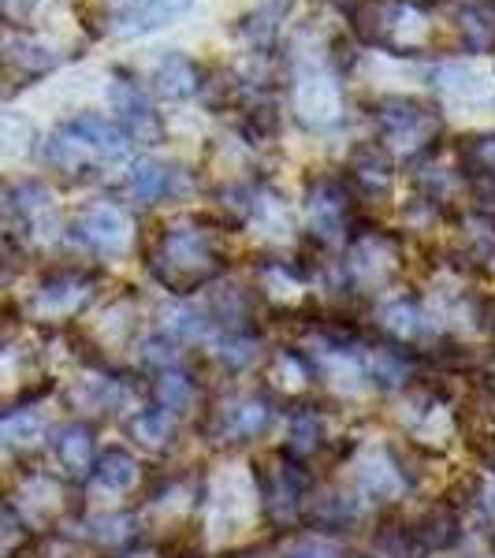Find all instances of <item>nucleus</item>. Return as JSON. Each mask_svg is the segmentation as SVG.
Listing matches in <instances>:
<instances>
[{
  "mask_svg": "<svg viewBox=\"0 0 495 558\" xmlns=\"http://www.w3.org/2000/svg\"><path fill=\"white\" fill-rule=\"evenodd\" d=\"M224 268H228L224 250L216 246L209 231L194 228V223L165 228L157 239V250L149 254V272L172 294H194L197 287L213 283Z\"/></svg>",
  "mask_w": 495,
  "mask_h": 558,
  "instance_id": "obj_1",
  "label": "nucleus"
},
{
  "mask_svg": "<svg viewBox=\"0 0 495 558\" xmlns=\"http://www.w3.org/2000/svg\"><path fill=\"white\" fill-rule=\"evenodd\" d=\"M305 484H310V476L302 473V462L287 454L254 465V495L261 518L276 529L294 525L305 510Z\"/></svg>",
  "mask_w": 495,
  "mask_h": 558,
  "instance_id": "obj_2",
  "label": "nucleus"
},
{
  "mask_svg": "<svg viewBox=\"0 0 495 558\" xmlns=\"http://www.w3.org/2000/svg\"><path fill=\"white\" fill-rule=\"evenodd\" d=\"M373 123L384 146L418 149V146H432V138L439 131V112L432 105L413 101V97H388V101L373 108Z\"/></svg>",
  "mask_w": 495,
  "mask_h": 558,
  "instance_id": "obj_3",
  "label": "nucleus"
},
{
  "mask_svg": "<svg viewBox=\"0 0 495 558\" xmlns=\"http://www.w3.org/2000/svg\"><path fill=\"white\" fill-rule=\"evenodd\" d=\"M71 239L97 257H120L131 246V220L116 205H86L83 213L71 220Z\"/></svg>",
  "mask_w": 495,
  "mask_h": 558,
  "instance_id": "obj_4",
  "label": "nucleus"
},
{
  "mask_svg": "<svg viewBox=\"0 0 495 558\" xmlns=\"http://www.w3.org/2000/svg\"><path fill=\"white\" fill-rule=\"evenodd\" d=\"M108 105L120 116V131L128 134L131 142H142V146H160L165 138V123L153 112L149 97L142 94L138 83H131L128 75H116L112 86H108Z\"/></svg>",
  "mask_w": 495,
  "mask_h": 558,
  "instance_id": "obj_5",
  "label": "nucleus"
},
{
  "mask_svg": "<svg viewBox=\"0 0 495 558\" xmlns=\"http://www.w3.org/2000/svg\"><path fill=\"white\" fill-rule=\"evenodd\" d=\"M310 231L324 246H336L350 231V186L339 179H321L310 194Z\"/></svg>",
  "mask_w": 495,
  "mask_h": 558,
  "instance_id": "obj_6",
  "label": "nucleus"
},
{
  "mask_svg": "<svg viewBox=\"0 0 495 558\" xmlns=\"http://www.w3.org/2000/svg\"><path fill=\"white\" fill-rule=\"evenodd\" d=\"M276 410L268 402V395H239V399L224 402V410H216V439L224 444H254L273 425Z\"/></svg>",
  "mask_w": 495,
  "mask_h": 558,
  "instance_id": "obj_7",
  "label": "nucleus"
},
{
  "mask_svg": "<svg viewBox=\"0 0 495 558\" xmlns=\"http://www.w3.org/2000/svg\"><path fill=\"white\" fill-rule=\"evenodd\" d=\"M194 0H108V23L120 34H149L191 12Z\"/></svg>",
  "mask_w": 495,
  "mask_h": 558,
  "instance_id": "obj_8",
  "label": "nucleus"
},
{
  "mask_svg": "<svg viewBox=\"0 0 495 558\" xmlns=\"http://www.w3.org/2000/svg\"><path fill=\"white\" fill-rule=\"evenodd\" d=\"M410 488V476L402 458H395V451L381 447L376 454H369L362 465H358V495L373 502H391L399 499L402 492Z\"/></svg>",
  "mask_w": 495,
  "mask_h": 558,
  "instance_id": "obj_9",
  "label": "nucleus"
},
{
  "mask_svg": "<svg viewBox=\"0 0 495 558\" xmlns=\"http://www.w3.org/2000/svg\"><path fill=\"white\" fill-rule=\"evenodd\" d=\"M89 299H94V279L83 272H60L38 287L34 310L45 313V317H71V313L83 310Z\"/></svg>",
  "mask_w": 495,
  "mask_h": 558,
  "instance_id": "obj_10",
  "label": "nucleus"
},
{
  "mask_svg": "<svg viewBox=\"0 0 495 558\" xmlns=\"http://www.w3.org/2000/svg\"><path fill=\"white\" fill-rule=\"evenodd\" d=\"M418 551H447L462 539V510L455 502H432V507L410 525Z\"/></svg>",
  "mask_w": 495,
  "mask_h": 558,
  "instance_id": "obj_11",
  "label": "nucleus"
},
{
  "mask_svg": "<svg viewBox=\"0 0 495 558\" xmlns=\"http://www.w3.org/2000/svg\"><path fill=\"white\" fill-rule=\"evenodd\" d=\"M376 324H381L391 339H399V343H418V339L432 336L428 310L418 299H407V294L384 302L381 310H376Z\"/></svg>",
  "mask_w": 495,
  "mask_h": 558,
  "instance_id": "obj_12",
  "label": "nucleus"
},
{
  "mask_svg": "<svg viewBox=\"0 0 495 558\" xmlns=\"http://www.w3.org/2000/svg\"><path fill=\"white\" fill-rule=\"evenodd\" d=\"M324 439H328V425H324V413L313 402H299V407L287 413V444H283L287 458L305 462V458L321 451Z\"/></svg>",
  "mask_w": 495,
  "mask_h": 558,
  "instance_id": "obj_13",
  "label": "nucleus"
},
{
  "mask_svg": "<svg viewBox=\"0 0 495 558\" xmlns=\"http://www.w3.org/2000/svg\"><path fill=\"white\" fill-rule=\"evenodd\" d=\"M365 380L381 391H402L413 380V354L402 347H373L362 350Z\"/></svg>",
  "mask_w": 495,
  "mask_h": 558,
  "instance_id": "obj_14",
  "label": "nucleus"
},
{
  "mask_svg": "<svg viewBox=\"0 0 495 558\" xmlns=\"http://www.w3.org/2000/svg\"><path fill=\"white\" fill-rule=\"evenodd\" d=\"M176 183H179L176 168L160 165V160H134L128 175V197L138 209H149V205L165 202L168 194H176Z\"/></svg>",
  "mask_w": 495,
  "mask_h": 558,
  "instance_id": "obj_15",
  "label": "nucleus"
},
{
  "mask_svg": "<svg viewBox=\"0 0 495 558\" xmlns=\"http://www.w3.org/2000/svg\"><path fill=\"white\" fill-rule=\"evenodd\" d=\"M89 476H94V484L101 492L123 495V492H131L134 484L142 481V462L131 451H123V447H108V451L97 454V462H94V470H89Z\"/></svg>",
  "mask_w": 495,
  "mask_h": 558,
  "instance_id": "obj_16",
  "label": "nucleus"
},
{
  "mask_svg": "<svg viewBox=\"0 0 495 558\" xmlns=\"http://www.w3.org/2000/svg\"><path fill=\"white\" fill-rule=\"evenodd\" d=\"M153 395V407L172 413V417H186L194 407H197V384L191 373H183V368H165V373H157V380L149 387Z\"/></svg>",
  "mask_w": 495,
  "mask_h": 558,
  "instance_id": "obj_17",
  "label": "nucleus"
},
{
  "mask_svg": "<svg viewBox=\"0 0 495 558\" xmlns=\"http://www.w3.org/2000/svg\"><path fill=\"white\" fill-rule=\"evenodd\" d=\"M197 68L194 60H186L183 52H168V57L157 60L153 68V89L168 101H186V97L197 94Z\"/></svg>",
  "mask_w": 495,
  "mask_h": 558,
  "instance_id": "obj_18",
  "label": "nucleus"
},
{
  "mask_svg": "<svg viewBox=\"0 0 495 558\" xmlns=\"http://www.w3.org/2000/svg\"><path fill=\"white\" fill-rule=\"evenodd\" d=\"M57 462L64 465L71 476H83L94 470L97 462V439H94V428L86 425V421H75V425L60 428L57 436Z\"/></svg>",
  "mask_w": 495,
  "mask_h": 558,
  "instance_id": "obj_19",
  "label": "nucleus"
},
{
  "mask_svg": "<svg viewBox=\"0 0 495 558\" xmlns=\"http://www.w3.org/2000/svg\"><path fill=\"white\" fill-rule=\"evenodd\" d=\"M128 436L138 447H146V451H165V447L176 444L179 421L172 417V413H165V410H157V407L134 410L131 417H128Z\"/></svg>",
  "mask_w": 495,
  "mask_h": 558,
  "instance_id": "obj_20",
  "label": "nucleus"
},
{
  "mask_svg": "<svg viewBox=\"0 0 495 558\" xmlns=\"http://www.w3.org/2000/svg\"><path fill=\"white\" fill-rule=\"evenodd\" d=\"M347 179L354 191L362 194H388L391 186V165H388V153L376 149V146H362L350 157V168H347Z\"/></svg>",
  "mask_w": 495,
  "mask_h": 558,
  "instance_id": "obj_21",
  "label": "nucleus"
},
{
  "mask_svg": "<svg viewBox=\"0 0 495 558\" xmlns=\"http://www.w3.org/2000/svg\"><path fill=\"white\" fill-rule=\"evenodd\" d=\"M213 357L220 362L228 373H242L261 357V339L254 328H236V331H220L213 339Z\"/></svg>",
  "mask_w": 495,
  "mask_h": 558,
  "instance_id": "obj_22",
  "label": "nucleus"
},
{
  "mask_svg": "<svg viewBox=\"0 0 495 558\" xmlns=\"http://www.w3.org/2000/svg\"><path fill=\"white\" fill-rule=\"evenodd\" d=\"M362 518V495L358 492H328L313 499V521L324 533H339V529L354 525Z\"/></svg>",
  "mask_w": 495,
  "mask_h": 558,
  "instance_id": "obj_23",
  "label": "nucleus"
},
{
  "mask_svg": "<svg viewBox=\"0 0 495 558\" xmlns=\"http://www.w3.org/2000/svg\"><path fill=\"white\" fill-rule=\"evenodd\" d=\"M86 539L97 547H128L134 544V536H138V514H131V510H112V514H97L86 521Z\"/></svg>",
  "mask_w": 495,
  "mask_h": 558,
  "instance_id": "obj_24",
  "label": "nucleus"
},
{
  "mask_svg": "<svg viewBox=\"0 0 495 558\" xmlns=\"http://www.w3.org/2000/svg\"><path fill=\"white\" fill-rule=\"evenodd\" d=\"M160 331H165L168 339H176V343H197V339H205V331H209V320L197 310H191V305L172 302L160 313Z\"/></svg>",
  "mask_w": 495,
  "mask_h": 558,
  "instance_id": "obj_25",
  "label": "nucleus"
},
{
  "mask_svg": "<svg viewBox=\"0 0 495 558\" xmlns=\"http://www.w3.org/2000/svg\"><path fill=\"white\" fill-rule=\"evenodd\" d=\"M41 436H45V421L34 410H20L0 421V451H20V447L38 444Z\"/></svg>",
  "mask_w": 495,
  "mask_h": 558,
  "instance_id": "obj_26",
  "label": "nucleus"
},
{
  "mask_svg": "<svg viewBox=\"0 0 495 558\" xmlns=\"http://www.w3.org/2000/svg\"><path fill=\"white\" fill-rule=\"evenodd\" d=\"M462 257L481 276H495V228L492 223H470L462 235Z\"/></svg>",
  "mask_w": 495,
  "mask_h": 558,
  "instance_id": "obj_27",
  "label": "nucleus"
},
{
  "mask_svg": "<svg viewBox=\"0 0 495 558\" xmlns=\"http://www.w3.org/2000/svg\"><path fill=\"white\" fill-rule=\"evenodd\" d=\"M75 402L94 413H112L123 402V384L108 380V376H94V380H83L75 387Z\"/></svg>",
  "mask_w": 495,
  "mask_h": 558,
  "instance_id": "obj_28",
  "label": "nucleus"
},
{
  "mask_svg": "<svg viewBox=\"0 0 495 558\" xmlns=\"http://www.w3.org/2000/svg\"><path fill=\"white\" fill-rule=\"evenodd\" d=\"M176 347H179L176 339H168L165 331H157V336H149L138 343V362L153 365L157 373H165V368H179V350Z\"/></svg>",
  "mask_w": 495,
  "mask_h": 558,
  "instance_id": "obj_29",
  "label": "nucleus"
},
{
  "mask_svg": "<svg viewBox=\"0 0 495 558\" xmlns=\"http://www.w3.org/2000/svg\"><path fill=\"white\" fill-rule=\"evenodd\" d=\"M470 507H473L476 521H481L484 529H492V533H495V476H488V481L476 484Z\"/></svg>",
  "mask_w": 495,
  "mask_h": 558,
  "instance_id": "obj_30",
  "label": "nucleus"
},
{
  "mask_svg": "<svg viewBox=\"0 0 495 558\" xmlns=\"http://www.w3.org/2000/svg\"><path fill=\"white\" fill-rule=\"evenodd\" d=\"M287 558H343V555H339V547L324 544V539H313V544H299Z\"/></svg>",
  "mask_w": 495,
  "mask_h": 558,
  "instance_id": "obj_31",
  "label": "nucleus"
},
{
  "mask_svg": "<svg viewBox=\"0 0 495 558\" xmlns=\"http://www.w3.org/2000/svg\"><path fill=\"white\" fill-rule=\"evenodd\" d=\"M112 558H160V547H149V544L134 547V544H128L123 551H116Z\"/></svg>",
  "mask_w": 495,
  "mask_h": 558,
  "instance_id": "obj_32",
  "label": "nucleus"
},
{
  "mask_svg": "<svg viewBox=\"0 0 495 558\" xmlns=\"http://www.w3.org/2000/svg\"><path fill=\"white\" fill-rule=\"evenodd\" d=\"M4 8H8V15H15V20H26V15L38 8V0H4Z\"/></svg>",
  "mask_w": 495,
  "mask_h": 558,
  "instance_id": "obj_33",
  "label": "nucleus"
},
{
  "mask_svg": "<svg viewBox=\"0 0 495 558\" xmlns=\"http://www.w3.org/2000/svg\"><path fill=\"white\" fill-rule=\"evenodd\" d=\"M488 320H492V328H495V302H492V310H488Z\"/></svg>",
  "mask_w": 495,
  "mask_h": 558,
  "instance_id": "obj_34",
  "label": "nucleus"
},
{
  "mask_svg": "<svg viewBox=\"0 0 495 558\" xmlns=\"http://www.w3.org/2000/svg\"><path fill=\"white\" fill-rule=\"evenodd\" d=\"M488 387H492V395H495V368H492V384Z\"/></svg>",
  "mask_w": 495,
  "mask_h": 558,
  "instance_id": "obj_35",
  "label": "nucleus"
},
{
  "mask_svg": "<svg viewBox=\"0 0 495 558\" xmlns=\"http://www.w3.org/2000/svg\"><path fill=\"white\" fill-rule=\"evenodd\" d=\"M492 4H495V0H492Z\"/></svg>",
  "mask_w": 495,
  "mask_h": 558,
  "instance_id": "obj_36",
  "label": "nucleus"
}]
</instances>
